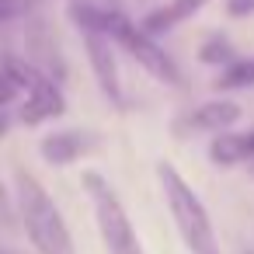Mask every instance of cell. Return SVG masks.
Wrapping results in <instances>:
<instances>
[{
	"label": "cell",
	"mask_w": 254,
	"mask_h": 254,
	"mask_svg": "<svg viewBox=\"0 0 254 254\" xmlns=\"http://www.w3.org/2000/svg\"><path fill=\"white\" fill-rule=\"evenodd\" d=\"M0 195H4V188H0Z\"/></svg>",
	"instance_id": "obj_17"
},
{
	"label": "cell",
	"mask_w": 254,
	"mask_h": 254,
	"mask_svg": "<svg viewBox=\"0 0 254 254\" xmlns=\"http://www.w3.org/2000/svg\"><path fill=\"white\" fill-rule=\"evenodd\" d=\"M209 160H212L216 167L251 164V160H254V129H247V132L226 129V132L212 136V143H209Z\"/></svg>",
	"instance_id": "obj_9"
},
{
	"label": "cell",
	"mask_w": 254,
	"mask_h": 254,
	"mask_svg": "<svg viewBox=\"0 0 254 254\" xmlns=\"http://www.w3.org/2000/svg\"><path fill=\"white\" fill-rule=\"evenodd\" d=\"M240 105L237 101H202V105H195L188 115H181L178 122H174V132H178V139H185L188 132H212V136H219V132H226V129H233L237 122H240Z\"/></svg>",
	"instance_id": "obj_5"
},
{
	"label": "cell",
	"mask_w": 254,
	"mask_h": 254,
	"mask_svg": "<svg viewBox=\"0 0 254 254\" xmlns=\"http://www.w3.org/2000/svg\"><path fill=\"white\" fill-rule=\"evenodd\" d=\"M91 150H94V139H91V132H80V129L49 132V136H42V143H39L42 160L53 164V167H70V164H77V160H80L84 153H91Z\"/></svg>",
	"instance_id": "obj_7"
},
{
	"label": "cell",
	"mask_w": 254,
	"mask_h": 254,
	"mask_svg": "<svg viewBox=\"0 0 254 254\" xmlns=\"http://www.w3.org/2000/svg\"><path fill=\"white\" fill-rule=\"evenodd\" d=\"M157 178H160V188L167 198V212H171L188 254H223L216 230H212V219H209V209L195 195V188L181 178V171L164 160V164H157Z\"/></svg>",
	"instance_id": "obj_2"
},
{
	"label": "cell",
	"mask_w": 254,
	"mask_h": 254,
	"mask_svg": "<svg viewBox=\"0 0 254 254\" xmlns=\"http://www.w3.org/2000/svg\"><path fill=\"white\" fill-rule=\"evenodd\" d=\"M84 188L94 202V219H98V233L105 240V251L108 254H146L143 251V240L136 237V226L119 198V191L98 174V171H87L84 174Z\"/></svg>",
	"instance_id": "obj_3"
},
{
	"label": "cell",
	"mask_w": 254,
	"mask_h": 254,
	"mask_svg": "<svg viewBox=\"0 0 254 254\" xmlns=\"http://www.w3.org/2000/svg\"><path fill=\"white\" fill-rule=\"evenodd\" d=\"M32 11V0H0V21H14Z\"/></svg>",
	"instance_id": "obj_12"
},
{
	"label": "cell",
	"mask_w": 254,
	"mask_h": 254,
	"mask_svg": "<svg viewBox=\"0 0 254 254\" xmlns=\"http://www.w3.org/2000/svg\"><path fill=\"white\" fill-rule=\"evenodd\" d=\"M18 94H21V91H18V87H14V84H11L4 73H0V108H4V105H11Z\"/></svg>",
	"instance_id": "obj_14"
},
{
	"label": "cell",
	"mask_w": 254,
	"mask_h": 254,
	"mask_svg": "<svg viewBox=\"0 0 254 254\" xmlns=\"http://www.w3.org/2000/svg\"><path fill=\"white\" fill-rule=\"evenodd\" d=\"M247 254H254V251H247Z\"/></svg>",
	"instance_id": "obj_18"
},
{
	"label": "cell",
	"mask_w": 254,
	"mask_h": 254,
	"mask_svg": "<svg viewBox=\"0 0 254 254\" xmlns=\"http://www.w3.org/2000/svg\"><path fill=\"white\" fill-rule=\"evenodd\" d=\"M247 171H251V178H254V160H251V164H247Z\"/></svg>",
	"instance_id": "obj_16"
},
{
	"label": "cell",
	"mask_w": 254,
	"mask_h": 254,
	"mask_svg": "<svg viewBox=\"0 0 254 254\" xmlns=\"http://www.w3.org/2000/svg\"><path fill=\"white\" fill-rule=\"evenodd\" d=\"M14 191H18L21 226H25L32 247L39 254H77L73 233H70L60 205L53 202V195L46 191V185L28 167H14Z\"/></svg>",
	"instance_id": "obj_1"
},
{
	"label": "cell",
	"mask_w": 254,
	"mask_h": 254,
	"mask_svg": "<svg viewBox=\"0 0 254 254\" xmlns=\"http://www.w3.org/2000/svg\"><path fill=\"white\" fill-rule=\"evenodd\" d=\"M7 129H11V115H7L4 108H0V139L7 136Z\"/></svg>",
	"instance_id": "obj_15"
},
{
	"label": "cell",
	"mask_w": 254,
	"mask_h": 254,
	"mask_svg": "<svg viewBox=\"0 0 254 254\" xmlns=\"http://www.w3.org/2000/svg\"><path fill=\"white\" fill-rule=\"evenodd\" d=\"M198 60L205 63V66H230V63H237V53H233V46H230V39H223V35H212V39H205V46L198 49Z\"/></svg>",
	"instance_id": "obj_11"
},
{
	"label": "cell",
	"mask_w": 254,
	"mask_h": 254,
	"mask_svg": "<svg viewBox=\"0 0 254 254\" xmlns=\"http://www.w3.org/2000/svg\"><path fill=\"white\" fill-rule=\"evenodd\" d=\"M0 73H4V77L25 94V105H21V122H25V126H42V122L60 119V115L66 112V98H63L60 84H56L53 77H46L42 70H35L28 60L4 56Z\"/></svg>",
	"instance_id": "obj_4"
},
{
	"label": "cell",
	"mask_w": 254,
	"mask_h": 254,
	"mask_svg": "<svg viewBox=\"0 0 254 254\" xmlns=\"http://www.w3.org/2000/svg\"><path fill=\"white\" fill-rule=\"evenodd\" d=\"M223 11H226V18H251L254 14V0H226Z\"/></svg>",
	"instance_id": "obj_13"
},
{
	"label": "cell",
	"mask_w": 254,
	"mask_h": 254,
	"mask_svg": "<svg viewBox=\"0 0 254 254\" xmlns=\"http://www.w3.org/2000/svg\"><path fill=\"white\" fill-rule=\"evenodd\" d=\"M216 91H240V87H254V56H237V63L223 66L219 77L212 80Z\"/></svg>",
	"instance_id": "obj_10"
},
{
	"label": "cell",
	"mask_w": 254,
	"mask_h": 254,
	"mask_svg": "<svg viewBox=\"0 0 254 254\" xmlns=\"http://www.w3.org/2000/svg\"><path fill=\"white\" fill-rule=\"evenodd\" d=\"M205 4H209V0H167V4L153 7V11L139 21V28H143L150 39H157V35L171 32V28H178V25L191 21V18H195Z\"/></svg>",
	"instance_id": "obj_8"
},
{
	"label": "cell",
	"mask_w": 254,
	"mask_h": 254,
	"mask_svg": "<svg viewBox=\"0 0 254 254\" xmlns=\"http://www.w3.org/2000/svg\"><path fill=\"white\" fill-rule=\"evenodd\" d=\"M84 39V53H87V63L98 77V87L105 91V98H112L115 105H122V80H119V63H115V42L101 32H80Z\"/></svg>",
	"instance_id": "obj_6"
}]
</instances>
